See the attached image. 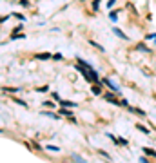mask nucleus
I'll list each match as a JSON object with an SVG mask.
<instances>
[{
    "instance_id": "obj_12",
    "label": "nucleus",
    "mask_w": 156,
    "mask_h": 163,
    "mask_svg": "<svg viewBox=\"0 0 156 163\" xmlns=\"http://www.w3.org/2000/svg\"><path fill=\"white\" fill-rule=\"evenodd\" d=\"M44 114L49 116V118H58V116H56V114H53V112H46V111H44Z\"/></svg>"
},
{
    "instance_id": "obj_15",
    "label": "nucleus",
    "mask_w": 156,
    "mask_h": 163,
    "mask_svg": "<svg viewBox=\"0 0 156 163\" xmlns=\"http://www.w3.org/2000/svg\"><path fill=\"white\" fill-rule=\"evenodd\" d=\"M62 114H65V116H71V111H67V109H64V111H62Z\"/></svg>"
},
{
    "instance_id": "obj_9",
    "label": "nucleus",
    "mask_w": 156,
    "mask_h": 163,
    "mask_svg": "<svg viewBox=\"0 0 156 163\" xmlns=\"http://www.w3.org/2000/svg\"><path fill=\"white\" fill-rule=\"evenodd\" d=\"M93 92H95V94H102V89L98 85H93Z\"/></svg>"
},
{
    "instance_id": "obj_16",
    "label": "nucleus",
    "mask_w": 156,
    "mask_h": 163,
    "mask_svg": "<svg viewBox=\"0 0 156 163\" xmlns=\"http://www.w3.org/2000/svg\"><path fill=\"white\" fill-rule=\"evenodd\" d=\"M53 98H55V100H56V102H60V100H62V98H60V96H58V94H56V92H53Z\"/></svg>"
},
{
    "instance_id": "obj_8",
    "label": "nucleus",
    "mask_w": 156,
    "mask_h": 163,
    "mask_svg": "<svg viewBox=\"0 0 156 163\" xmlns=\"http://www.w3.org/2000/svg\"><path fill=\"white\" fill-rule=\"evenodd\" d=\"M73 159H75V161H78V163H85V159H84V158H80V156H76V154H73Z\"/></svg>"
},
{
    "instance_id": "obj_20",
    "label": "nucleus",
    "mask_w": 156,
    "mask_h": 163,
    "mask_svg": "<svg viewBox=\"0 0 156 163\" xmlns=\"http://www.w3.org/2000/svg\"><path fill=\"white\" fill-rule=\"evenodd\" d=\"M0 132H2V129H0Z\"/></svg>"
},
{
    "instance_id": "obj_10",
    "label": "nucleus",
    "mask_w": 156,
    "mask_h": 163,
    "mask_svg": "<svg viewBox=\"0 0 156 163\" xmlns=\"http://www.w3.org/2000/svg\"><path fill=\"white\" fill-rule=\"evenodd\" d=\"M98 7H100V0H95V2H93V9L96 11Z\"/></svg>"
},
{
    "instance_id": "obj_4",
    "label": "nucleus",
    "mask_w": 156,
    "mask_h": 163,
    "mask_svg": "<svg viewBox=\"0 0 156 163\" xmlns=\"http://www.w3.org/2000/svg\"><path fill=\"white\" fill-rule=\"evenodd\" d=\"M60 105H65V107H76V103H73V102H65V100H60Z\"/></svg>"
},
{
    "instance_id": "obj_11",
    "label": "nucleus",
    "mask_w": 156,
    "mask_h": 163,
    "mask_svg": "<svg viewBox=\"0 0 156 163\" xmlns=\"http://www.w3.org/2000/svg\"><path fill=\"white\" fill-rule=\"evenodd\" d=\"M24 36H26V35H16V33H15V35H11V40H15V38H24Z\"/></svg>"
},
{
    "instance_id": "obj_2",
    "label": "nucleus",
    "mask_w": 156,
    "mask_h": 163,
    "mask_svg": "<svg viewBox=\"0 0 156 163\" xmlns=\"http://www.w3.org/2000/svg\"><path fill=\"white\" fill-rule=\"evenodd\" d=\"M104 98H105L107 102H111V103H115V105H120V103H122V102H118L113 94H111V92H105V94H104Z\"/></svg>"
},
{
    "instance_id": "obj_13",
    "label": "nucleus",
    "mask_w": 156,
    "mask_h": 163,
    "mask_svg": "<svg viewBox=\"0 0 156 163\" xmlns=\"http://www.w3.org/2000/svg\"><path fill=\"white\" fill-rule=\"evenodd\" d=\"M46 149H47V150H53V152H56V150H60L58 147H53V145H49V147H46Z\"/></svg>"
},
{
    "instance_id": "obj_19",
    "label": "nucleus",
    "mask_w": 156,
    "mask_h": 163,
    "mask_svg": "<svg viewBox=\"0 0 156 163\" xmlns=\"http://www.w3.org/2000/svg\"><path fill=\"white\" fill-rule=\"evenodd\" d=\"M140 163H147V161H145V158H142V159H140Z\"/></svg>"
},
{
    "instance_id": "obj_17",
    "label": "nucleus",
    "mask_w": 156,
    "mask_h": 163,
    "mask_svg": "<svg viewBox=\"0 0 156 163\" xmlns=\"http://www.w3.org/2000/svg\"><path fill=\"white\" fill-rule=\"evenodd\" d=\"M4 91H9V92H18V89H9V87H6Z\"/></svg>"
},
{
    "instance_id": "obj_3",
    "label": "nucleus",
    "mask_w": 156,
    "mask_h": 163,
    "mask_svg": "<svg viewBox=\"0 0 156 163\" xmlns=\"http://www.w3.org/2000/svg\"><path fill=\"white\" fill-rule=\"evenodd\" d=\"M51 55L49 53H38V55H35V58H38V60H47Z\"/></svg>"
},
{
    "instance_id": "obj_6",
    "label": "nucleus",
    "mask_w": 156,
    "mask_h": 163,
    "mask_svg": "<svg viewBox=\"0 0 156 163\" xmlns=\"http://www.w3.org/2000/svg\"><path fill=\"white\" fill-rule=\"evenodd\" d=\"M143 152H145L147 156H154V158H156V150H152V149H147V147H145V149H143Z\"/></svg>"
},
{
    "instance_id": "obj_1",
    "label": "nucleus",
    "mask_w": 156,
    "mask_h": 163,
    "mask_svg": "<svg viewBox=\"0 0 156 163\" xmlns=\"http://www.w3.org/2000/svg\"><path fill=\"white\" fill-rule=\"evenodd\" d=\"M76 69H78V71H80L84 76H85V80H87V82H93V83H98V82H100V80H98V74H96L93 69L89 67V63H85L84 60H78Z\"/></svg>"
},
{
    "instance_id": "obj_7",
    "label": "nucleus",
    "mask_w": 156,
    "mask_h": 163,
    "mask_svg": "<svg viewBox=\"0 0 156 163\" xmlns=\"http://www.w3.org/2000/svg\"><path fill=\"white\" fill-rule=\"evenodd\" d=\"M115 35H118L120 38H123V40H127V35H123V33H122L120 29H115Z\"/></svg>"
},
{
    "instance_id": "obj_18",
    "label": "nucleus",
    "mask_w": 156,
    "mask_h": 163,
    "mask_svg": "<svg viewBox=\"0 0 156 163\" xmlns=\"http://www.w3.org/2000/svg\"><path fill=\"white\" fill-rule=\"evenodd\" d=\"M7 18H9V16H2V18H0V24H2V22H6Z\"/></svg>"
},
{
    "instance_id": "obj_14",
    "label": "nucleus",
    "mask_w": 156,
    "mask_h": 163,
    "mask_svg": "<svg viewBox=\"0 0 156 163\" xmlns=\"http://www.w3.org/2000/svg\"><path fill=\"white\" fill-rule=\"evenodd\" d=\"M138 129H140V131H142V132H145V134H149V131H147V129H145V127H142V125H138Z\"/></svg>"
},
{
    "instance_id": "obj_5",
    "label": "nucleus",
    "mask_w": 156,
    "mask_h": 163,
    "mask_svg": "<svg viewBox=\"0 0 156 163\" xmlns=\"http://www.w3.org/2000/svg\"><path fill=\"white\" fill-rule=\"evenodd\" d=\"M129 111H131V112H136V114H140V116H143V114H145L142 109H136V107H129Z\"/></svg>"
}]
</instances>
